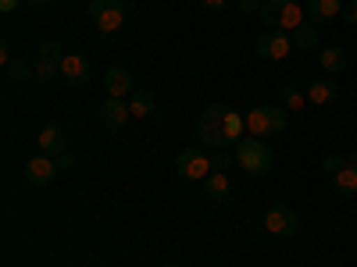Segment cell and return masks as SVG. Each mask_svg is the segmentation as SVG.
I'll list each match as a JSON object with an SVG mask.
<instances>
[{
	"instance_id": "27",
	"label": "cell",
	"mask_w": 357,
	"mask_h": 267,
	"mask_svg": "<svg viewBox=\"0 0 357 267\" xmlns=\"http://www.w3.org/2000/svg\"><path fill=\"white\" fill-rule=\"evenodd\" d=\"M211 164H215V171H229V168L236 164V157H232L229 150H215V154H211Z\"/></svg>"
},
{
	"instance_id": "19",
	"label": "cell",
	"mask_w": 357,
	"mask_h": 267,
	"mask_svg": "<svg viewBox=\"0 0 357 267\" xmlns=\"http://www.w3.org/2000/svg\"><path fill=\"white\" fill-rule=\"evenodd\" d=\"M154 107H158V97L151 93V89H136V93L129 97V111H132L136 118H146Z\"/></svg>"
},
{
	"instance_id": "26",
	"label": "cell",
	"mask_w": 357,
	"mask_h": 267,
	"mask_svg": "<svg viewBox=\"0 0 357 267\" xmlns=\"http://www.w3.org/2000/svg\"><path fill=\"white\" fill-rule=\"evenodd\" d=\"M340 168H347V161H343L340 154H325V157H321V171H325V175H336Z\"/></svg>"
},
{
	"instance_id": "10",
	"label": "cell",
	"mask_w": 357,
	"mask_h": 267,
	"mask_svg": "<svg viewBox=\"0 0 357 267\" xmlns=\"http://www.w3.org/2000/svg\"><path fill=\"white\" fill-rule=\"evenodd\" d=\"M104 89H107V97H118V100H126L136 93V79L126 65H111L104 72Z\"/></svg>"
},
{
	"instance_id": "7",
	"label": "cell",
	"mask_w": 357,
	"mask_h": 267,
	"mask_svg": "<svg viewBox=\"0 0 357 267\" xmlns=\"http://www.w3.org/2000/svg\"><path fill=\"white\" fill-rule=\"evenodd\" d=\"M57 157H50V154H40V157H33V161H25V168H22V178H25V186L29 189H43V186H50L54 178H57Z\"/></svg>"
},
{
	"instance_id": "36",
	"label": "cell",
	"mask_w": 357,
	"mask_h": 267,
	"mask_svg": "<svg viewBox=\"0 0 357 267\" xmlns=\"http://www.w3.org/2000/svg\"><path fill=\"white\" fill-rule=\"evenodd\" d=\"M161 267H178V264H161Z\"/></svg>"
},
{
	"instance_id": "22",
	"label": "cell",
	"mask_w": 357,
	"mask_h": 267,
	"mask_svg": "<svg viewBox=\"0 0 357 267\" xmlns=\"http://www.w3.org/2000/svg\"><path fill=\"white\" fill-rule=\"evenodd\" d=\"M279 100H282V107L286 111H301V107H307V93H304V86H282V93H279Z\"/></svg>"
},
{
	"instance_id": "14",
	"label": "cell",
	"mask_w": 357,
	"mask_h": 267,
	"mask_svg": "<svg viewBox=\"0 0 357 267\" xmlns=\"http://www.w3.org/2000/svg\"><path fill=\"white\" fill-rule=\"evenodd\" d=\"M40 150L50 154V157L68 154V132H65V125H47V129L40 132Z\"/></svg>"
},
{
	"instance_id": "1",
	"label": "cell",
	"mask_w": 357,
	"mask_h": 267,
	"mask_svg": "<svg viewBox=\"0 0 357 267\" xmlns=\"http://www.w3.org/2000/svg\"><path fill=\"white\" fill-rule=\"evenodd\" d=\"M225 118H229V104H211L204 107L197 118V136L200 146H211V150H229V132H225Z\"/></svg>"
},
{
	"instance_id": "28",
	"label": "cell",
	"mask_w": 357,
	"mask_h": 267,
	"mask_svg": "<svg viewBox=\"0 0 357 267\" xmlns=\"http://www.w3.org/2000/svg\"><path fill=\"white\" fill-rule=\"evenodd\" d=\"M261 4H264V0H236V8H240L243 15H254V11H261Z\"/></svg>"
},
{
	"instance_id": "9",
	"label": "cell",
	"mask_w": 357,
	"mask_h": 267,
	"mask_svg": "<svg viewBox=\"0 0 357 267\" xmlns=\"http://www.w3.org/2000/svg\"><path fill=\"white\" fill-rule=\"evenodd\" d=\"M97 118H100V125H104L107 132H122V129L129 125L132 111H129V104H126V100H118V97H104V100H100Z\"/></svg>"
},
{
	"instance_id": "16",
	"label": "cell",
	"mask_w": 357,
	"mask_h": 267,
	"mask_svg": "<svg viewBox=\"0 0 357 267\" xmlns=\"http://www.w3.org/2000/svg\"><path fill=\"white\" fill-rule=\"evenodd\" d=\"M200 186H204V196H207V200L222 203V200L229 196V175H225V171H211Z\"/></svg>"
},
{
	"instance_id": "5",
	"label": "cell",
	"mask_w": 357,
	"mask_h": 267,
	"mask_svg": "<svg viewBox=\"0 0 357 267\" xmlns=\"http://www.w3.org/2000/svg\"><path fill=\"white\" fill-rule=\"evenodd\" d=\"M86 15H89V22H93L104 36H114L118 29L126 25V4H122V0H89Z\"/></svg>"
},
{
	"instance_id": "33",
	"label": "cell",
	"mask_w": 357,
	"mask_h": 267,
	"mask_svg": "<svg viewBox=\"0 0 357 267\" xmlns=\"http://www.w3.org/2000/svg\"><path fill=\"white\" fill-rule=\"evenodd\" d=\"M18 8V0H0V11H4V15H11Z\"/></svg>"
},
{
	"instance_id": "21",
	"label": "cell",
	"mask_w": 357,
	"mask_h": 267,
	"mask_svg": "<svg viewBox=\"0 0 357 267\" xmlns=\"http://www.w3.org/2000/svg\"><path fill=\"white\" fill-rule=\"evenodd\" d=\"M289 40H293L296 50H314V47H318V29L304 22L301 29H293V33H289Z\"/></svg>"
},
{
	"instance_id": "35",
	"label": "cell",
	"mask_w": 357,
	"mask_h": 267,
	"mask_svg": "<svg viewBox=\"0 0 357 267\" xmlns=\"http://www.w3.org/2000/svg\"><path fill=\"white\" fill-rule=\"evenodd\" d=\"M347 164H350V168H357V154H350V161H347Z\"/></svg>"
},
{
	"instance_id": "2",
	"label": "cell",
	"mask_w": 357,
	"mask_h": 267,
	"mask_svg": "<svg viewBox=\"0 0 357 267\" xmlns=\"http://www.w3.org/2000/svg\"><path fill=\"white\" fill-rule=\"evenodd\" d=\"M236 164H240L247 175H268L275 164V150L268 146V139L257 136H243L236 143Z\"/></svg>"
},
{
	"instance_id": "20",
	"label": "cell",
	"mask_w": 357,
	"mask_h": 267,
	"mask_svg": "<svg viewBox=\"0 0 357 267\" xmlns=\"http://www.w3.org/2000/svg\"><path fill=\"white\" fill-rule=\"evenodd\" d=\"M304 25V8H301V0H286L282 4V33H293V29H301Z\"/></svg>"
},
{
	"instance_id": "32",
	"label": "cell",
	"mask_w": 357,
	"mask_h": 267,
	"mask_svg": "<svg viewBox=\"0 0 357 267\" xmlns=\"http://www.w3.org/2000/svg\"><path fill=\"white\" fill-rule=\"evenodd\" d=\"M11 57H15V54H11V47H8V43H0V61H4V65H8V61H11Z\"/></svg>"
},
{
	"instance_id": "31",
	"label": "cell",
	"mask_w": 357,
	"mask_h": 267,
	"mask_svg": "<svg viewBox=\"0 0 357 267\" xmlns=\"http://www.w3.org/2000/svg\"><path fill=\"white\" fill-rule=\"evenodd\" d=\"M200 4H204L207 11H225V8H229V0H200Z\"/></svg>"
},
{
	"instance_id": "6",
	"label": "cell",
	"mask_w": 357,
	"mask_h": 267,
	"mask_svg": "<svg viewBox=\"0 0 357 267\" xmlns=\"http://www.w3.org/2000/svg\"><path fill=\"white\" fill-rule=\"evenodd\" d=\"M293 50V40L289 33H282V29H268V33H261L254 40V54L261 57V61H286Z\"/></svg>"
},
{
	"instance_id": "34",
	"label": "cell",
	"mask_w": 357,
	"mask_h": 267,
	"mask_svg": "<svg viewBox=\"0 0 357 267\" xmlns=\"http://www.w3.org/2000/svg\"><path fill=\"white\" fill-rule=\"evenodd\" d=\"M29 8H36V11H43V8H50V0H25Z\"/></svg>"
},
{
	"instance_id": "12",
	"label": "cell",
	"mask_w": 357,
	"mask_h": 267,
	"mask_svg": "<svg viewBox=\"0 0 357 267\" xmlns=\"http://www.w3.org/2000/svg\"><path fill=\"white\" fill-rule=\"evenodd\" d=\"M307 104L311 107H329L336 97H340V82L336 79H314V82H307Z\"/></svg>"
},
{
	"instance_id": "30",
	"label": "cell",
	"mask_w": 357,
	"mask_h": 267,
	"mask_svg": "<svg viewBox=\"0 0 357 267\" xmlns=\"http://www.w3.org/2000/svg\"><path fill=\"white\" fill-rule=\"evenodd\" d=\"M75 164H79V161H75L72 154H61V157H57V168H61V171H72Z\"/></svg>"
},
{
	"instance_id": "23",
	"label": "cell",
	"mask_w": 357,
	"mask_h": 267,
	"mask_svg": "<svg viewBox=\"0 0 357 267\" xmlns=\"http://www.w3.org/2000/svg\"><path fill=\"white\" fill-rule=\"evenodd\" d=\"M282 4H286V0H264V4H261V22L268 25V29H279L282 25Z\"/></svg>"
},
{
	"instance_id": "3",
	"label": "cell",
	"mask_w": 357,
	"mask_h": 267,
	"mask_svg": "<svg viewBox=\"0 0 357 267\" xmlns=\"http://www.w3.org/2000/svg\"><path fill=\"white\" fill-rule=\"evenodd\" d=\"M243 118H247V136H257V139H264V136H282L286 125H289V114H286V107H279V104H257V107H250Z\"/></svg>"
},
{
	"instance_id": "17",
	"label": "cell",
	"mask_w": 357,
	"mask_h": 267,
	"mask_svg": "<svg viewBox=\"0 0 357 267\" xmlns=\"http://www.w3.org/2000/svg\"><path fill=\"white\" fill-rule=\"evenodd\" d=\"M318 61H321V68L329 72V75H340V72L347 68V50L333 43V47H325V50L318 54Z\"/></svg>"
},
{
	"instance_id": "37",
	"label": "cell",
	"mask_w": 357,
	"mask_h": 267,
	"mask_svg": "<svg viewBox=\"0 0 357 267\" xmlns=\"http://www.w3.org/2000/svg\"><path fill=\"white\" fill-rule=\"evenodd\" d=\"M104 267H111V264H104Z\"/></svg>"
},
{
	"instance_id": "24",
	"label": "cell",
	"mask_w": 357,
	"mask_h": 267,
	"mask_svg": "<svg viewBox=\"0 0 357 267\" xmlns=\"http://www.w3.org/2000/svg\"><path fill=\"white\" fill-rule=\"evenodd\" d=\"M54 79H61V61H47V57H40L36 61V82L50 86Z\"/></svg>"
},
{
	"instance_id": "8",
	"label": "cell",
	"mask_w": 357,
	"mask_h": 267,
	"mask_svg": "<svg viewBox=\"0 0 357 267\" xmlns=\"http://www.w3.org/2000/svg\"><path fill=\"white\" fill-rule=\"evenodd\" d=\"M264 228L272 232V235H279V239H293L296 232H301V218H296V211L293 207H272V211L264 214Z\"/></svg>"
},
{
	"instance_id": "29",
	"label": "cell",
	"mask_w": 357,
	"mask_h": 267,
	"mask_svg": "<svg viewBox=\"0 0 357 267\" xmlns=\"http://www.w3.org/2000/svg\"><path fill=\"white\" fill-rule=\"evenodd\" d=\"M343 22L347 25H357V0H350V4L343 8Z\"/></svg>"
},
{
	"instance_id": "13",
	"label": "cell",
	"mask_w": 357,
	"mask_h": 267,
	"mask_svg": "<svg viewBox=\"0 0 357 267\" xmlns=\"http://www.w3.org/2000/svg\"><path fill=\"white\" fill-rule=\"evenodd\" d=\"M343 0H307V8H304V15H307V22H314V25H325V22H336V15H343Z\"/></svg>"
},
{
	"instance_id": "4",
	"label": "cell",
	"mask_w": 357,
	"mask_h": 267,
	"mask_svg": "<svg viewBox=\"0 0 357 267\" xmlns=\"http://www.w3.org/2000/svg\"><path fill=\"white\" fill-rule=\"evenodd\" d=\"M211 171H215V164H211V154L204 146H183L175 154V175L186 178V182H204Z\"/></svg>"
},
{
	"instance_id": "25",
	"label": "cell",
	"mask_w": 357,
	"mask_h": 267,
	"mask_svg": "<svg viewBox=\"0 0 357 267\" xmlns=\"http://www.w3.org/2000/svg\"><path fill=\"white\" fill-rule=\"evenodd\" d=\"M40 57H47V61H65L61 43H57V40H43V43H40Z\"/></svg>"
},
{
	"instance_id": "11",
	"label": "cell",
	"mask_w": 357,
	"mask_h": 267,
	"mask_svg": "<svg viewBox=\"0 0 357 267\" xmlns=\"http://www.w3.org/2000/svg\"><path fill=\"white\" fill-rule=\"evenodd\" d=\"M61 79L75 89H82L89 79H93V65H89V57L86 54H65V61H61Z\"/></svg>"
},
{
	"instance_id": "15",
	"label": "cell",
	"mask_w": 357,
	"mask_h": 267,
	"mask_svg": "<svg viewBox=\"0 0 357 267\" xmlns=\"http://www.w3.org/2000/svg\"><path fill=\"white\" fill-rule=\"evenodd\" d=\"M4 79L8 82H36V65L29 57H11L4 65Z\"/></svg>"
},
{
	"instance_id": "18",
	"label": "cell",
	"mask_w": 357,
	"mask_h": 267,
	"mask_svg": "<svg viewBox=\"0 0 357 267\" xmlns=\"http://www.w3.org/2000/svg\"><path fill=\"white\" fill-rule=\"evenodd\" d=\"M333 186H336V193L340 196H357V168H340L336 175H333Z\"/></svg>"
}]
</instances>
